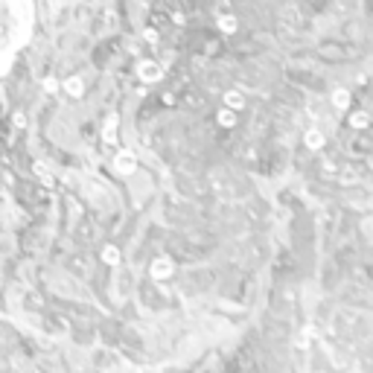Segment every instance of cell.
Listing matches in <instances>:
<instances>
[{
	"label": "cell",
	"instance_id": "cell-10",
	"mask_svg": "<svg viewBox=\"0 0 373 373\" xmlns=\"http://www.w3.org/2000/svg\"><path fill=\"white\" fill-rule=\"evenodd\" d=\"M216 120H219V125H222V128H233V125H236V111L222 108V111L216 114Z\"/></svg>",
	"mask_w": 373,
	"mask_h": 373
},
{
	"label": "cell",
	"instance_id": "cell-15",
	"mask_svg": "<svg viewBox=\"0 0 373 373\" xmlns=\"http://www.w3.org/2000/svg\"><path fill=\"white\" fill-rule=\"evenodd\" d=\"M143 38H146L149 44H155V41H158V32H155V29H146V32H143Z\"/></svg>",
	"mask_w": 373,
	"mask_h": 373
},
{
	"label": "cell",
	"instance_id": "cell-13",
	"mask_svg": "<svg viewBox=\"0 0 373 373\" xmlns=\"http://www.w3.org/2000/svg\"><path fill=\"white\" fill-rule=\"evenodd\" d=\"M368 123H371L368 111H356V114H350V125H353V128H368Z\"/></svg>",
	"mask_w": 373,
	"mask_h": 373
},
{
	"label": "cell",
	"instance_id": "cell-5",
	"mask_svg": "<svg viewBox=\"0 0 373 373\" xmlns=\"http://www.w3.org/2000/svg\"><path fill=\"white\" fill-rule=\"evenodd\" d=\"M61 88H64V93L73 96V99H79V96L85 93V82H82L79 76H67V79L61 82Z\"/></svg>",
	"mask_w": 373,
	"mask_h": 373
},
{
	"label": "cell",
	"instance_id": "cell-4",
	"mask_svg": "<svg viewBox=\"0 0 373 373\" xmlns=\"http://www.w3.org/2000/svg\"><path fill=\"white\" fill-rule=\"evenodd\" d=\"M137 76H140V82H158L160 76H163V70H160V64L158 61H140V67H137Z\"/></svg>",
	"mask_w": 373,
	"mask_h": 373
},
{
	"label": "cell",
	"instance_id": "cell-3",
	"mask_svg": "<svg viewBox=\"0 0 373 373\" xmlns=\"http://www.w3.org/2000/svg\"><path fill=\"white\" fill-rule=\"evenodd\" d=\"M114 169H117L120 175H131V172L137 169V160H134V152H128V149H123V152H117V158H114Z\"/></svg>",
	"mask_w": 373,
	"mask_h": 373
},
{
	"label": "cell",
	"instance_id": "cell-16",
	"mask_svg": "<svg viewBox=\"0 0 373 373\" xmlns=\"http://www.w3.org/2000/svg\"><path fill=\"white\" fill-rule=\"evenodd\" d=\"M15 125H26V117L23 114H15Z\"/></svg>",
	"mask_w": 373,
	"mask_h": 373
},
{
	"label": "cell",
	"instance_id": "cell-2",
	"mask_svg": "<svg viewBox=\"0 0 373 373\" xmlns=\"http://www.w3.org/2000/svg\"><path fill=\"white\" fill-rule=\"evenodd\" d=\"M172 271H175V266H172L169 257H155L152 260V268H149L152 280H166V277H172Z\"/></svg>",
	"mask_w": 373,
	"mask_h": 373
},
{
	"label": "cell",
	"instance_id": "cell-11",
	"mask_svg": "<svg viewBox=\"0 0 373 373\" xmlns=\"http://www.w3.org/2000/svg\"><path fill=\"white\" fill-rule=\"evenodd\" d=\"M236 26H239V20H236L233 15H219V29H222L225 35H231V32H236Z\"/></svg>",
	"mask_w": 373,
	"mask_h": 373
},
{
	"label": "cell",
	"instance_id": "cell-12",
	"mask_svg": "<svg viewBox=\"0 0 373 373\" xmlns=\"http://www.w3.org/2000/svg\"><path fill=\"white\" fill-rule=\"evenodd\" d=\"M102 263H108V266H120V248L105 245V248H102Z\"/></svg>",
	"mask_w": 373,
	"mask_h": 373
},
{
	"label": "cell",
	"instance_id": "cell-8",
	"mask_svg": "<svg viewBox=\"0 0 373 373\" xmlns=\"http://www.w3.org/2000/svg\"><path fill=\"white\" fill-rule=\"evenodd\" d=\"M350 99H353V96H350V90H347V88L333 90V105H336L338 111H347V108H350Z\"/></svg>",
	"mask_w": 373,
	"mask_h": 373
},
{
	"label": "cell",
	"instance_id": "cell-14",
	"mask_svg": "<svg viewBox=\"0 0 373 373\" xmlns=\"http://www.w3.org/2000/svg\"><path fill=\"white\" fill-rule=\"evenodd\" d=\"M58 88H61V85H58V79H53V76H47V79H44V90H47V93H55Z\"/></svg>",
	"mask_w": 373,
	"mask_h": 373
},
{
	"label": "cell",
	"instance_id": "cell-1",
	"mask_svg": "<svg viewBox=\"0 0 373 373\" xmlns=\"http://www.w3.org/2000/svg\"><path fill=\"white\" fill-rule=\"evenodd\" d=\"M35 23L32 0H0V73L15 61L18 50L29 41Z\"/></svg>",
	"mask_w": 373,
	"mask_h": 373
},
{
	"label": "cell",
	"instance_id": "cell-9",
	"mask_svg": "<svg viewBox=\"0 0 373 373\" xmlns=\"http://www.w3.org/2000/svg\"><path fill=\"white\" fill-rule=\"evenodd\" d=\"M303 140H306V146H309V149H321L327 137H324V131H321V128H309V131L303 134Z\"/></svg>",
	"mask_w": 373,
	"mask_h": 373
},
{
	"label": "cell",
	"instance_id": "cell-7",
	"mask_svg": "<svg viewBox=\"0 0 373 373\" xmlns=\"http://www.w3.org/2000/svg\"><path fill=\"white\" fill-rule=\"evenodd\" d=\"M225 108H231V111H242V108H245V96H242L239 90H228V93H225Z\"/></svg>",
	"mask_w": 373,
	"mask_h": 373
},
{
	"label": "cell",
	"instance_id": "cell-6",
	"mask_svg": "<svg viewBox=\"0 0 373 373\" xmlns=\"http://www.w3.org/2000/svg\"><path fill=\"white\" fill-rule=\"evenodd\" d=\"M117 128H120V117H108L105 120V125H102V140L105 143H117Z\"/></svg>",
	"mask_w": 373,
	"mask_h": 373
}]
</instances>
